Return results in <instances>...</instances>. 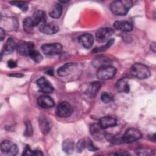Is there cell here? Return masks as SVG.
<instances>
[{"label":"cell","instance_id":"6da1fadb","mask_svg":"<svg viewBox=\"0 0 156 156\" xmlns=\"http://www.w3.org/2000/svg\"><path fill=\"white\" fill-rule=\"evenodd\" d=\"M133 2L130 0H118L113 1L110 5L111 12L116 15H125L127 13Z\"/></svg>","mask_w":156,"mask_h":156},{"label":"cell","instance_id":"7a4b0ae2","mask_svg":"<svg viewBox=\"0 0 156 156\" xmlns=\"http://www.w3.org/2000/svg\"><path fill=\"white\" fill-rule=\"evenodd\" d=\"M130 72L134 77L140 79H146L151 75V72L148 67L140 63H136L133 64L131 66Z\"/></svg>","mask_w":156,"mask_h":156},{"label":"cell","instance_id":"3957f363","mask_svg":"<svg viewBox=\"0 0 156 156\" xmlns=\"http://www.w3.org/2000/svg\"><path fill=\"white\" fill-rule=\"evenodd\" d=\"M116 73V69L111 65H107L99 68L97 71V77L103 80L113 79Z\"/></svg>","mask_w":156,"mask_h":156},{"label":"cell","instance_id":"277c9868","mask_svg":"<svg viewBox=\"0 0 156 156\" xmlns=\"http://www.w3.org/2000/svg\"><path fill=\"white\" fill-rule=\"evenodd\" d=\"M1 151L5 155L12 156L18 154V148L14 142L10 140H4L1 143Z\"/></svg>","mask_w":156,"mask_h":156},{"label":"cell","instance_id":"5b68a950","mask_svg":"<svg viewBox=\"0 0 156 156\" xmlns=\"http://www.w3.org/2000/svg\"><path fill=\"white\" fill-rule=\"evenodd\" d=\"M43 53L46 55H55L59 54L62 51V46L60 43H46L41 46Z\"/></svg>","mask_w":156,"mask_h":156},{"label":"cell","instance_id":"8992f818","mask_svg":"<svg viewBox=\"0 0 156 156\" xmlns=\"http://www.w3.org/2000/svg\"><path fill=\"white\" fill-rule=\"evenodd\" d=\"M141 133L135 128H129L126 130L124 133L121 136L122 143H130L134 142L141 137Z\"/></svg>","mask_w":156,"mask_h":156},{"label":"cell","instance_id":"52a82bcc","mask_svg":"<svg viewBox=\"0 0 156 156\" xmlns=\"http://www.w3.org/2000/svg\"><path fill=\"white\" fill-rule=\"evenodd\" d=\"M73 112V109L71 105L66 101L60 102L56 108V113L60 118L69 117L72 115Z\"/></svg>","mask_w":156,"mask_h":156},{"label":"cell","instance_id":"ba28073f","mask_svg":"<svg viewBox=\"0 0 156 156\" xmlns=\"http://www.w3.org/2000/svg\"><path fill=\"white\" fill-rule=\"evenodd\" d=\"M35 45L32 42L20 41L16 44V51L17 52L23 56H29L30 52L34 49Z\"/></svg>","mask_w":156,"mask_h":156},{"label":"cell","instance_id":"9c48e42d","mask_svg":"<svg viewBox=\"0 0 156 156\" xmlns=\"http://www.w3.org/2000/svg\"><path fill=\"white\" fill-rule=\"evenodd\" d=\"M114 34V30L110 27H104L99 29L96 33V38L99 43H104Z\"/></svg>","mask_w":156,"mask_h":156},{"label":"cell","instance_id":"30bf717a","mask_svg":"<svg viewBox=\"0 0 156 156\" xmlns=\"http://www.w3.org/2000/svg\"><path fill=\"white\" fill-rule=\"evenodd\" d=\"M37 85L40 91L44 93H51L54 91V87L52 84L44 77H41L37 80Z\"/></svg>","mask_w":156,"mask_h":156},{"label":"cell","instance_id":"8fae6325","mask_svg":"<svg viewBox=\"0 0 156 156\" xmlns=\"http://www.w3.org/2000/svg\"><path fill=\"white\" fill-rule=\"evenodd\" d=\"M39 29L44 34L52 35L59 30V27L54 23H45L40 25Z\"/></svg>","mask_w":156,"mask_h":156},{"label":"cell","instance_id":"7c38bea8","mask_svg":"<svg viewBox=\"0 0 156 156\" xmlns=\"http://www.w3.org/2000/svg\"><path fill=\"white\" fill-rule=\"evenodd\" d=\"M38 105L43 108H49L54 106L55 102L54 99L47 95H42L37 99Z\"/></svg>","mask_w":156,"mask_h":156},{"label":"cell","instance_id":"4fadbf2b","mask_svg":"<svg viewBox=\"0 0 156 156\" xmlns=\"http://www.w3.org/2000/svg\"><path fill=\"white\" fill-rule=\"evenodd\" d=\"M76 65V63H66L58 69L57 74L60 77L67 76L73 71Z\"/></svg>","mask_w":156,"mask_h":156},{"label":"cell","instance_id":"5bb4252c","mask_svg":"<svg viewBox=\"0 0 156 156\" xmlns=\"http://www.w3.org/2000/svg\"><path fill=\"white\" fill-rule=\"evenodd\" d=\"M34 26H38L40 24H44L46 23L47 17L46 13L43 10H37L30 17Z\"/></svg>","mask_w":156,"mask_h":156},{"label":"cell","instance_id":"9a60e30c","mask_svg":"<svg viewBox=\"0 0 156 156\" xmlns=\"http://www.w3.org/2000/svg\"><path fill=\"white\" fill-rule=\"evenodd\" d=\"M38 124L41 131L43 133H48L52 126L49 119L44 115H41L38 118Z\"/></svg>","mask_w":156,"mask_h":156},{"label":"cell","instance_id":"2e32d148","mask_svg":"<svg viewBox=\"0 0 156 156\" xmlns=\"http://www.w3.org/2000/svg\"><path fill=\"white\" fill-rule=\"evenodd\" d=\"M78 41L80 45H82L85 48H90L92 46L94 38L91 34H84L81 35L79 38Z\"/></svg>","mask_w":156,"mask_h":156},{"label":"cell","instance_id":"e0dca14e","mask_svg":"<svg viewBox=\"0 0 156 156\" xmlns=\"http://www.w3.org/2000/svg\"><path fill=\"white\" fill-rule=\"evenodd\" d=\"M99 124L103 129H105L116 126L117 121L111 116H104L100 119Z\"/></svg>","mask_w":156,"mask_h":156},{"label":"cell","instance_id":"ac0fdd59","mask_svg":"<svg viewBox=\"0 0 156 156\" xmlns=\"http://www.w3.org/2000/svg\"><path fill=\"white\" fill-rule=\"evenodd\" d=\"M116 88L119 92L127 93L130 91V85L127 77H123L116 83Z\"/></svg>","mask_w":156,"mask_h":156},{"label":"cell","instance_id":"d6986e66","mask_svg":"<svg viewBox=\"0 0 156 156\" xmlns=\"http://www.w3.org/2000/svg\"><path fill=\"white\" fill-rule=\"evenodd\" d=\"M114 27L120 31L130 32L133 29L132 23L127 21H116L114 23Z\"/></svg>","mask_w":156,"mask_h":156},{"label":"cell","instance_id":"ffe728a7","mask_svg":"<svg viewBox=\"0 0 156 156\" xmlns=\"http://www.w3.org/2000/svg\"><path fill=\"white\" fill-rule=\"evenodd\" d=\"M103 129L101 127L99 124H93L90 126L91 134L96 140H101L104 136L105 133L103 132Z\"/></svg>","mask_w":156,"mask_h":156},{"label":"cell","instance_id":"44dd1931","mask_svg":"<svg viewBox=\"0 0 156 156\" xmlns=\"http://www.w3.org/2000/svg\"><path fill=\"white\" fill-rule=\"evenodd\" d=\"M16 47V44L15 43L14 40L12 37H10L7 40L3 47L2 54H4L5 55L10 54L13 52Z\"/></svg>","mask_w":156,"mask_h":156},{"label":"cell","instance_id":"7402d4cb","mask_svg":"<svg viewBox=\"0 0 156 156\" xmlns=\"http://www.w3.org/2000/svg\"><path fill=\"white\" fill-rule=\"evenodd\" d=\"M101 86V83L99 82H94L91 83L86 90V94L90 98L94 97L97 93L99 91Z\"/></svg>","mask_w":156,"mask_h":156},{"label":"cell","instance_id":"603a6c76","mask_svg":"<svg viewBox=\"0 0 156 156\" xmlns=\"http://www.w3.org/2000/svg\"><path fill=\"white\" fill-rule=\"evenodd\" d=\"M74 148V140L71 138L65 140L62 143V149L66 154H71L73 152Z\"/></svg>","mask_w":156,"mask_h":156},{"label":"cell","instance_id":"cb8c5ba5","mask_svg":"<svg viewBox=\"0 0 156 156\" xmlns=\"http://www.w3.org/2000/svg\"><path fill=\"white\" fill-rule=\"evenodd\" d=\"M62 13V5L60 3H55L51 8L49 14L52 18H58Z\"/></svg>","mask_w":156,"mask_h":156},{"label":"cell","instance_id":"d4e9b609","mask_svg":"<svg viewBox=\"0 0 156 156\" xmlns=\"http://www.w3.org/2000/svg\"><path fill=\"white\" fill-rule=\"evenodd\" d=\"M104 137H105V138L107 139V141H108L109 142H110L113 144H120V143H122L121 136L119 137V136H118L110 134V133H105Z\"/></svg>","mask_w":156,"mask_h":156},{"label":"cell","instance_id":"484cf974","mask_svg":"<svg viewBox=\"0 0 156 156\" xmlns=\"http://www.w3.org/2000/svg\"><path fill=\"white\" fill-rule=\"evenodd\" d=\"M29 57H30L31 59L36 63L40 62L43 59V57L41 54L35 49L30 52V53L29 54Z\"/></svg>","mask_w":156,"mask_h":156},{"label":"cell","instance_id":"4316f807","mask_svg":"<svg viewBox=\"0 0 156 156\" xmlns=\"http://www.w3.org/2000/svg\"><path fill=\"white\" fill-rule=\"evenodd\" d=\"M34 27H35V26L33 24L31 18L30 17L26 18L24 19V20L23 21L24 30H25L27 32H30L32 30Z\"/></svg>","mask_w":156,"mask_h":156},{"label":"cell","instance_id":"83f0119b","mask_svg":"<svg viewBox=\"0 0 156 156\" xmlns=\"http://www.w3.org/2000/svg\"><path fill=\"white\" fill-rule=\"evenodd\" d=\"M13 5L20 8L23 12H26L28 9V3L23 1H10L9 2Z\"/></svg>","mask_w":156,"mask_h":156},{"label":"cell","instance_id":"f1b7e54d","mask_svg":"<svg viewBox=\"0 0 156 156\" xmlns=\"http://www.w3.org/2000/svg\"><path fill=\"white\" fill-rule=\"evenodd\" d=\"M94 66H97L101 68L102 66H107V65H110V61L108 60V59L107 58H98V59H95L93 61V63Z\"/></svg>","mask_w":156,"mask_h":156},{"label":"cell","instance_id":"f546056e","mask_svg":"<svg viewBox=\"0 0 156 156\" xmlns=\"http://www.w3.org/2000/svg\"><path fill=\"white\" fill-rule=\"evenodd\" d=\"M113 43H114V39L113 38L110 39V40H108V41L107 43V44H105L103 46L94 48V50L92 51V52L97 53V52H103V51L108 49L113 44Z\"/></svg>","mask_w":156,"mask_h":156},{"label":"cell","instance_id":"4dcf8cb0","mask_svg":"<svg viewBox=\"0 0 156 156\" xmlns=\"http://www.w3.org/2000/svg\"><path fill=\"white\" fill-rule=\"evenodd\" d=\"M112 96L108 93L107 92H103L101 95V101L105 104L111 102L112 101Z\"/></svg>","mask_w":156,"mask_h":156},{"label":"cell","instance_id":"1f68e13d","mask_svg":"<svg viewBox=\"0 0 156 156\" xmlns=\"http://www.w3.org/2000/svg\"><path fill=\"white\" fill-rule=\"evenodd\" d=\"M85 144H86V140L85 138L80 139L76 144V149L77 151L79 152H82L85 148Z\"/></svg>","mask_w":156,"mask_h":156},{"label":"cell","instance_id":"d6a6232c","mask_svg":"<svg viewBox=\"0 0 156 156\" xmlns=\"http://www.w3.org/2000/svg\"><path fill=\"white\" fill-rule=\"evenodd\" d=\"M153 151L149 150L146 148H138L136 150V154L140 155H152V152Z\"/></svg>","mask_w":156,"mask_h":156},{"label":"cell","instance_id":"836d02e7","mask_svg":"<svg viewBox=\"0 0 156 156\" xmlns=\"http://www.w3.org/2000/svg\"><path fill=\"white\" fill-rule=\"evenodd\" d=\"M26 130L24 132V135L29 137L31 136L33 134V129H32V127L31 125V123L29 121H27L26 122Z\"/></svg>","mask_w":156,"mask_h":156},{"label":"cell","instance_id":"e575fe53","mask_svg":"<svg viewBox=\"0 0 156 156\" xmlns=\"http://www.w3.org/2000/svg\"><path fill=\"white\" fill-rule=\"evenodd\" d=\"M86 140V144H85V148L88 149L90 151H95L98 149L93 143L91 140L90 138H85Z\"/></svg>","mask_w":156,"mask_h":156},{"label":"cell","instance_id":"d590c367","mask_svg":"<svg viewBox=\"0 0 156 156\" xmlns=\"http://www.w3.org/2000/svg\"><path fill=\"white\" fill-rule=\"evenodd\" d=\"M23 155H34V151L31 150L30 147L29 146H26L23 151Z\"/></svg>","mask_w":156,"mask_h":156},{"label":"cell","instance_id":"8d00e7d4","mask_svg":"<svg viewBox=\"0 0 156 156\" xmlns=\"http://www.w3.org/2000/svg\"><path fill=\"white\" fill-rule=\"evenodd\" d=\"M7 66L9 68H13L15 67H16L17 66V64H16V62L12 60H10L8 61L7 62Z\"/></svg>","mask_w":156,"mask_h":156},{"label":"cell","instance_id":"74e56055","mask_svg":"<svg viewBox=\"0 0 156 156\" xmlns=\"http://www.w3.org/2000/svg\"><path fill=\"white\" fill-rule=\"evenodd\" d=\"M0 37H1V40L2 41L3 39L5 37V32L4 30L2 28L0 29Z\"/></svg>","mask_w":156,"mask_h":156},{"label":"cell","instance_id":"f35d334b","mask_svg":"<svg viewBox=\"0 0 156 156\" xmlns=\"http://www.w3.org/2000/svg\"><path fill=\"white\" fill-rule=\"evenodd\" d=\"M9 76H12V77H23V75L21 73H13L12 74H9Z\"/></svg>","mask_w":156,"mask_h":156},{"label":"cell","instance_id":"ab89813d","mask_svg":"<svg viewBox=\"0 0 156 156\" xmlns=\"http://www.w3.org/2000/svg\"><path fill=\"white\" fill-rule=\"evenodd\" d=\"M114 155H130L129 153H128L126 151H119L118 152H116L113 154Z\"/></svg>","mask_w":156,"mask_h":156},{"label":"cell","instance_id":"60d3db41","mask_svg":"<svg viewBox=\"0 0 156 156\" xmlns=\"http://www.w3.org/2000/svg\"><path fill=\"white\" fill-rule=\"evenodd\" d=\"M46 73L50 75V76H52L53 75V73H54V71H53V69L51 68H48L46 70Z\"/></svg>","mask_w":156,"mask_h":156},{"label":"cell","instance_id":"b9f144b4","mask_svg":"<svg viewBox=\"0 0 156 156\" xmlns=\"http://www.w3.org/2000/svg\"><path fill=\"white\" fill-rule=\"evenodd\" d=\"M151 49H152L154 52H155V43H153L151 44Z\"/></svg>","mask_w":156,"mask_h":156}]
</instances>
